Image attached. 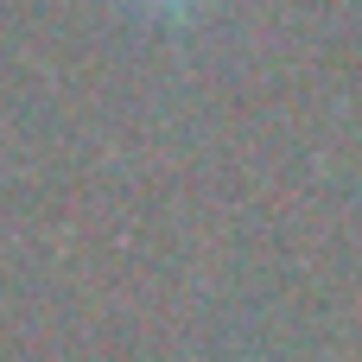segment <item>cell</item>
Instances as JSON below:
<instances>
[{
  "mask_svg": "<svg viewBox=\"0 0 362 362\" xmlns=\"http://www.w3.org/2000/svg\"><path fill=\"white\" fill-rule=\"evenodd\" d=\"M153 6H165V13H191V6H204V0H153Z\"/></svg>",
  "mask_w": 362,
  "mask_h": 362,
  "instance_id": "obj_1",
  "label": "cell"
}]
</instances>
